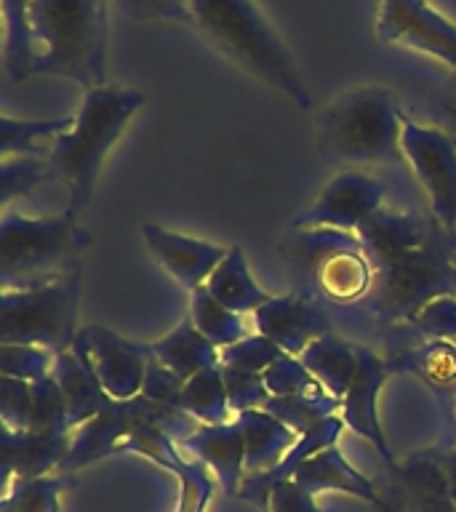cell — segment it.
Returning <instances> with one entry per match:
<instances>
[{"label":"cell","mask_w":456,"mask_h":512,"mask_svg":"<svg viewBox=\"0 0 456 512\" xmlns=\"http://www.w3.org/2000/svg\"><path fill=\"white\" fill-rule=\"evenodd\" d=\"M192 24L240 70L262 80L299 110H310L312 94L254 0H192Z\"/></svg>","instance_id":"obj_1"},{"label":"cell","mask_w":456,"mask_h":512,"mask_svg":"<svg viewBox=\"0 0 456 512\" xmlns=\"http://www.w3.org/2000/svg\"><path fill=\"white\" fill-rule=\"evenodd\" d=\"M144 99L147 96L136 88L110 86V83L91 88L75 112L72 128L51 142L48 166L54 182H62L70 192L67 214L78 216L80 211H86L94 198V187L99 182L107 152L115 147L131 118L142 110Z\"/></svg>","instance_id":"obj_2"},{"label":"cell","mask_w":456,"mask_h":512,"mask_svg":"<svg viewBox=\"0 0 456 512\" xmlns=\"http://www.w3.org/2000/svg\"><path fill=\"white\" fill-rule=\"evenodd\" d=\"M32 75L107 83V0H32Z\"/></svg>","instance_id":"obj_3"},{"label":"cell","mask_w":456,"mask_h":512,"mask_svg":"<svg viewBox=\"0 0 456 512\" xmlns=\"http://www.w3.org/2000/svg\"><path fill=\"white\" fill-rule=\"evenodd\" d=\"M403 107L384 86L352 88L318 120V150L339 163H392L403 158Z\"/></svg>","instance_id":"obj_4"},{"label":"cell","mask_w":456,"mask_h":512,"mask_svg":"<svg viewBox=\"0 0 456 512\" xmlns=\"http://www.w3.org/2000/svg\"><path fill=\"white\" fill-rule=\"evenodd\" d=\"M88 246V232L78 216L3 214L0 222V283L3 291L30 288L72 272L80 251Z\"/></svg>","instance_id":"obj_5"},{"label":"cell","mask_w":456,"mask_h":512,"mask_svg":"<svg viewBox=\"0 0 456 512\" xmlns=\"http://www.w3.org/2000/svg\"><path fill=\"white\" fill-rule=\"evenodd\" d=\"M368 312L382 323H411L424 304L456 294L454 235L438 230L424 246L374 264Z\"/></svg>","instance_id":"obj_6"},{"label":"cell","mask_w":456,"mask_h":512,"mask_svg":"<svg viewBox=\"0 0 456 512\" xmlns=\"http://www.w3.org/2000/svg\"><path fill=\"white\" fill-rule=\"evenodd\" d=\"M80 267L40 286L14 288L0 296V344H35L54 355L75 342Z\"/></svg>","instance_id":"obj_7"},{"label":"cell","mask_w":456,"mask_h":512,"mask_svg":"<svg viewBox=\"0 0 456 512\" xmlns=\"http://www.w3.org/2000/svg\"><path fill=\"white\" fill-rule=\"evenodd\" d=\"M288 256L299 262V270L310 272L315 294L331 302L350 304L366 299L374 286V262L368 259L358 232L342 230H296Z\"/></svg>","instance_id":"obj_8"},{"label":"cell","mask_w":456,"mask_h":512,"mask_svg":"<svg viewBox=\"0 0 456 512\" xmlns=\"http://www.w3.org/2000/svg\"><path fill=\"white\" fill-rule=\"evenodd\" d=\"M403 158L411 166L422 190L430 198L435 222L454 235L456 230V139L446 131L422 126L408 120L403 123Z\"/></svg>","instance_id":"obj_9"},{"label":"cell","mask_w":456,"mask_h":512,"mask_svg":"<svg viewBox=\"0 0 456 512\" xmlns=\"http://www.w3.org/2000/svg\"><path fill=\"white\" fill-rule=\"evenodd\" d=\"M387 184L374 174L344 168L326 184L320 198L307 211L296 216L291 227L294 230H342L358 232L363 224L384 208Z\"/></svg>","instance_id":"obj_10"},{"label":"cell","mask_w":456,"mask_h":512,"mask_svg":"<svg viewBox=\"0 0 456 512\" xmlns=\"http://www.w3.org/2000/svg\"><path fill=\"white\" fill-rule=\"evenodd\" d=\"M376 35L456 70V24L427 0H382Z\"/></svg>","instance_id":"obj_11"},{"label":"cell","mask_w":456,"mask_h":512,"mask_svg":"<svg viewBox=\"0 0 456 512\" xmlns=\"http://www.w3.org/2000/svg\"><path fill=\"white\" fill-rule=\"evenodd\" d=\"M72 344L86 352L110 398L131 400L142 395L144 376L152 360V344L128 342L104 326L80 328Z\"/></svg>","instance_id":"obj_12"},{"label":"cell","mask_w":456,"mask_h":512,"mask_svg":"<svg viewBox=\"0 0 456 512\" xmlns=\"http://www.w3.org/2000/svg\"><path fill=\"white\" fill-rule=\"evenodd\" d=\"M384 504L379 512H456V499L446 470L430 451L411 454L390 470Z\"/></svg>","instance_id":"obj_13"},{"label":"cell","mask_w":456,"mask_h":512,"mask_svg":"<svg viewBox=\"0 0 456 512\" xmlns=\"http://www.w3.org/2000/svg\"><path fill=\"white\" fill-rule=\"evenodd\" d=\"M256 334L267 336L286 355H302L315 339L331 334L328 312L307 294L272 296L251 315Z\"/></svg>","instance_id":"obj_14"},{"label":"cell","mask_w":456,"mask_h":512,"mask_svg":"<svg viewBox=\"0 0 456 512\" xmlns=\"http://www.w3.org/2000/svg\"><path fill=\"white\" fill-rule=\"evenodd\" d=\"M387 371H390V366H387V360L382 355H376L371 347H360L358 344V371H355L350 390L344 392L339 414H342L344 424L352 432H358L360 438H366L376 448V454L387 462V467L395 470L398 462L392 456L390 443L384 438V427L379 422V408H376V400H379V392L384 387Z\"/></svg>","instance_id":"obj_15"},{"label":"cell","mask_w":456,"mask_h":512,"mask_svg":"<svg viewBox=\"0 0 456 512\" xmlns=\"http://www.w3.org/2000/svg\"><path fill=\"white\" fill-rule=\"evenodd\" d=\"M72 448V430L46 427V430H11L3 424V446H0V470L3 488L14 480H32L54 475L62 470L64 459Z\"/></svg>","instance_id":"obj_16"},{"label":"cell","mask_w":456,"mask_h":512,"mask_svg":"<svg viewBox=\"0 0 456 512\" xmlns=\"http://www.w3.org/2000/svg\"><path fill=\"white\" fill-rule=\"evenodd\" d=\"M142 235L147 248H150V254L155 256V262L171 278L179 280L187 291L206 286L211 272L227 256V248L208 243V240L187 238V235L166 230L160 224H144Z\"/></svg>","instance_id":"obj_17"},{"label":"cell","mask_w":456,"mask_h":512,"mask_svg":"<svg viewBox=\"0 0 456 512\" xmlns=\"http://www.w3.org/2000/svg\"><path fill=\"white\" fill-rule=\"evenodd\" d=\"M179 446L198 456V462L214 472L224 494L238 496L246 478V435L238 416L224 424H200L198 430L179 440Z\"/></svg>","instance_id":"obj_18"},{"label":"cell","mask_w":456,"mask_h":512,"mask_svg":"<svg viewBox=\"0 0 456 512\" xmlns=\"http://www.w3.org/2000/svg\"><path fill=\"white\" fill-rule=\"evenodd\" d=\"M344 427H347V424H344L342 414H334L326 416L323 422H318L307 432H302L299 440H296V446L288 451L283 462L275 464V467L267 472H248L246 478H243V486H240L238 491V499L267 510V507H270L272 488L278 486V483H283V480L294 478V472L299 470V464H302L304 459H310L312 454H318L323 448L336 446V440H339Z\"/></svg>","instance_id":"obj_19"},{"label":"cell","mask_w":456,"mask_h":512,"mask_svg":"<svg viewBox=\"0 0 456 512\" xmlns=\"http://www.w3.org/2000/svg\"><path fill=\"white\" fill-rule=\"evenodd\" d=\"M54 376L62 384L64 400H67V424H70V430H78L86 422H91L99 411H104L115 400L102 387L86 352L75 347V344L67 352L56 355Z\"/></svg>","instance_id":"obj_20"},{"label":"cell","mask_w":456,"mask_h":512,"mask_svg":"<svg viewBox=\"0 0 456 512\" xmlns=\"http://www.w3.org/2000/svg\"><path fill=\"white\" fill-rule=\"evenodd\" d=\"M443 230L438 222L430 224L416 211H390L382 208L379 214L371 216L358 230V238L363 240L368 259L374 264L398 256L403 251H411L416 246H424L427 240Z\"/></svg>","instance_id":"obj_21"},{"label":"cell","mask_w":456,"mask_h":512,"mask_svg":"<svg viewBox=\"0 0 456 512\" xmlns=\"http://www.w3.org/2000/svg\"><path fill=\"white\" fill-rule=\"evenodd\" d=\"M291 480H296L299 486H304L315 496L320 491H342V494H350L355 499L374 504L376 510H382L384 504L382 494L376 491L374 483L363 472L355 470V464L342 454L339 446H328L318 454H312L310 459H304Z\"/></svg>","instance_id":"obj_22"},{"label":"cell","mask_w":456,"mask_h":512,"mask_svg":"<svg viewBox=\"0 0 456 512\" xmlns=\"http://www.w3.org/2000/svg\"><path fill=\"white\" fill-rule=\"evenodd\" d=\"M238 422L246 435V475L248 472H267L286 459V454L296 446L299 432L291 430L278 416L254 408L238 414Z\"/></svg>","instance_id":"obj_23"},{"label":"cell","mask_w":456,"mask_h":512,"mask_svg":"<svg viewBox=\"0 0 456 512\" xmlns=\"http://www.w3.org/2000/svg\"><path fill=\"white\" fill-rule=\"evenodd\" d=\"M152 355L163 363L166 368H171L179 379H192L195 374H200L203 368H211L219 360V347L214 342H208L206 336L200 334L198 326L192 323V318H187L179 323V326L166 334L158 342H152Z\"/></svg>","instance_id":"obj_24"},{"label":"cell","mask_w":456,"mask_h":512,"mask_svg":"<svg viewBox=\"0 0 456 512\" xmlns=\"http://www.w3.org/2000/svg\"><path fill=\"white\" fill-rule=\"evenodd\" d=\"M206 288L214 294V299L230 307V310L240 312V315H254L262 304H267L272 299L267 291H264L254 278H251V270H248L246 254L243 248H227V256H224L219 267L211 272V278L206 280Z\"/></svg>","instance_id":"obj_25"},{"label":"cell","mask_w":456,"mask_h":512,"mask_svg":"<svg viewBox=\"0 0 456 512\" xmlns=\"http://www.w3.org/2000/svg\"><path fill=\"white\" fill-rule=\"evenodd\" d=\"M299 360L310 368L312 376L326 387V392L342 400L355 379V371H358V344L347 342L331 331V334L315 339L299 355Z\"/></svg>","instance_id":"obj_26"},{"label":"cell","mask_w":456,"mask_h":512,"mask_svg":"<svg viewBox=\"0 0 456 512\" xmlns=\"http://www.w3.org/2000/svg\"><path fill=\"white\" fill-rule=\"evenodd\" d=\"M182 411L190 414L198 424H224L232 422L235 414L230 408V398H227V387H224L222 363H216L211 368H203L200 374L184 382L182 392Z\"/></svg>","instance_id":"obj_27"},{"label":"cell","mask_w":456,"mask_h":512,"mask_svg":"<svg viewBox=\"0 0 456 512\" xmlns=\"http://www.w3.org/2000/svg\"><path fill=\"white\" fill-rule=\"evenodd\" d=\"M390 363L406 366L411 374H416L438 398H456V344L454 342H427L419 350H411L406 355H398Z\"/></svg>","instance_id":"obj_28"},{"label":"cell","mask_w":456,"mask_h":512,"mask_svg":"<svg viewBox=\"0 0 456 512\" xmlns=\"http://www.w3.org/2000/svg\"><path fill=\"white\" fill-rule=\"evenodd\" d=\"M190 296V318L208 342H214L219 350H224V347L246 339V323H243L240 312L224 307L206 286L190 291Z\"/></svg>","instance_id":"obj_29"},{"label":"cell","mask_w":456,"mask_h":512,"mask_svg":"<svg viewBox=\"0 0 456 512\" xmlns=\"http://www.w3.org/2000/svg\"><path fill=\"white\" fill-rule=\"evenodd\" d=\"M75 115H62V118L48 120H16L8 112L0 118V155L3 158H16V155H40L38 144L43 139H56L72 128Z\"/></svg>","instance_id":"obj_30"},{"label":"cell","mask_w":456,"mask_h":512,"mask_svg":"<svg viewBox=\"0 0 456 512\" xmlns=\"http://www.w3.org/2000/svg\"><path fill=\"white\" fill-rule=\"evenodd\" d=\"M30 6L32 0H3V19H6L3 59H6L8 78L14 80H22L27 75H32L35 46H32L30 30Z\"/></svg>","instance_id":"obj_31"},{"label":"cell","mask_w":456,"mask_h":512,"mask_svg":"<svg viewBox=\"0 0 456 512\" xmlns=\"http://www.w3.org/2000/svg\"><path fill=\"white\" fill-rule=\"evenodd\" d=\"M70 486L67 472H54L43 478L14 480L3 494L0 512H59L62 494Z\"/></svg>","instance_id":"obj_32"},{"label":"cell","mask_w":456,"mask_h":512,"mask_svg":"<svg viewBox=\"0 0 456 512\" xmlns=\"http://www.w3.org/2000/svg\"><path fill=\"white\" fill-rule=\"evenodd\" d=\"M342 408V400L334 398L331 392H323V395H291V398H270L264 403V411H270L286 422L291 430H296L299 435L307 432L310 427H315L318 422H323L326 416L339 414Z\"/></svg>","instance_id":"obj_33"},{"label":"cell","mask_w":456,"mask_h":512,"mask_svg":"<svg viewBox=\"0 0 456 512\" xmlns=\"http://www.w3.org/2000/svg\"><path fill=\"white\" fill-rule=\"evenodd\" d=\"M43 182H54L48 155H16V158H3V171H0V206L8 208L11 200L27 198L38 190Z\"/></svg>","instance_id":"obj_34"},{"label":"cell","mask_w":456,"mask_h":512,"mask_svg":"<svg viewBox=\"0 0 456 512\" xmlns=\"http://www.w3.org/2000/svg\"><path fill=\"white\" fill-rule=\"evenodd\" d=\"M56 355L46 347L35 344H0V376L22 379V382H40L54 374Z\"/></svg>","instance_id":"obj_35"},{"label":"cell","mask_w":456,"mask_h":512,"mask_svg":"<svg viewBox=\"0 0 456 512\" xmlns=\"http://www.w3.org/2000/svg\"><path fill=\"white\" fill-rule=\"evenodd\" d=\"M264 384L272 398H291V395H323L326 387L312 376L296 355H283L264 371Z\"/></svg>","instance_id":"obj_36"},{"label":"cell","mask_w":456,"mask_h":512,"mask_svg":"<svg viewBox=\"0 0 456 512\" xmlns=\"http://www.w3.org/2000/svg\"><path fill=\"white\" fill-rule=\"evenodd\" d=\"M283 355H286V352L280 350L278 344L270 342V339L262 334H248L246 339H240V342L219 350L222 366L243 368V371H254V374H264V371H267L275 360L283 358Z\"/></svg>","instance_id":"obj_37"},{"label":"cell","mask_w":456,"mask_h":512,"mask_svg":"<svg viewBox=\"0 0 456 512\" xmlns=\"http://www.w3.org/2000/svg\"><path fill=\"white\" fill-rule=\"evenodd\" d=\"M46 427H67L70 430L67 400H64L62 384L54 374L32 384V416L27 430H46Z\"/></svg>","instance_id":"obj_38"},{"label":"cell","mask_w":456,"mask_h":512,"mask_svg":"<svg viewBox=\"0 0 456 512\" xmlns=\"http://www.w3.org/2000/svg\"><path fill=\"white\" fill-rule=\"evenodd\" d=\"M224 387H227V398H230L232 414L238 416L243 411H254V408H264V403L272 398L267 384H264L262 374L254 371H243V368L222 366Z\"/></svg>","instance_id":"obj_39"},{"label":"cell","mask_w":456,"mask_h":512,"mask_svg":"<svg viewBox=\"0 0 456 512\" xmlns=\"http://www.w3.org/2000/svg\"><path fill=\"white\" fill-rule=\"evenodd\" d=\"M411 326L432 342H456V294L438 296L424 304Z\"/></svg>","instance_id":"obj_40"},{"label":"cell","mask_w":456,"mask_h":512,"mask_svg":"<svg viewBox=\"0 0 456 512\" xmlns=\"http://www.w3.org/2000/svg\"><path fill=\"white\" fill-rule=\"evenodd\" d=\"M32 416V384L0 376V419L11 430H27Z\"/></svg>","instance_id":"obj_41"},{"label":"cell","mask_w":456,"mask_h":512,"mask_svg":"<svg viewBox=\"0 0 456 512\" xmlns=\"http://www.w3.org/2000/svg\"><path fill=\"white\" fill-rule=\"evenodd\" d=\"M182 392L184 379H179L171 368L163 366V363L152 355L150 366H147V376H144V398L155 400V403H163V406H179V403H182Z\"/></svg>","instance_id":"obj_42"},{"label":"cell","mask_w":456,"mask_h":512,"mask_svg":"<svg viewBox=\"0 0 456 512\" xmlns=\"http://www.w3.org/2000/svg\"><path fill=\"white\" fill-rule=\"evenodd\" d=\"M203 467H206V464L184 462L182 456H179L176 462L168 464V470H174L184 483L182 512H200V510H203V504H206L208 494H211V488H214V480L208 478Z\"/></svg>","instance_id":"obj_43"},{"label":"cell","mask_w":456,"mask_h":512,"mask_svg":"<svg viewBox=\"0 0 456 512\" xmlns=\"http://www.w3.org/2000/svg\"><path fill=\"white\" fill-rule=\"evenodd\" d=\"M192 0H120V11L134 19H171L192 24Z\"/></svg>","instance_id":"obj_44"},{"label":"cell","mask_w":456,"mask_h":512,"mask_svg":"<svg viewBox=\"0 0 456 512\" xmlns=\"http://www.w3.org/2000/svg\"><path fill=\"white\" fill-rule=\"evenodd\" d=\"M267 512H326L320 510L318 499L312 491L299 486L296 480H283L278 486L272 488L270 494V507Z\"/></svg>","instance_id":"obj_45"},{"label":"cell","mask_w":456,"mask_h":512,"mask_svg":"<svg viewBox=\"0 0 456 512\" xmlns=\"http://www.w3.org/2000/svg\"><path fill=\"white\" fill-rule=\"evenodd\" d=\"M435 459L440 462V467L446 470V478H448V486H451V494L456 499V443H446V446H435V448H427Z\"/></svg>","instance_id":"obj_46"},{"label":"cell","mask_w":456,"mask_h":512,"mask_svg":"<svg viewBox=\"0 0 456 512\" xmlns=\"http://www.w3.org/2000/svg\"><path fill=\"white\" fill-rule=\"evenodd\" d=\"M446 112H448V118L454 120L456 123V91L451 96H448V102H446Z\"/></svg>","instance_id":"obj_47"},{"label":"cell","mask_w":456,"mask_h":512,"mask_svg":"<svg viewBox=\"0 0 456 512\" xmlns=\"http://www.w3.org/2000/svg\"><path fill=\"white\" fill-rule=\"evenodd\" d=\"M448 406H451V422H454V427H456V398L451 400V403H448Z\"/></svg>","instance_id":"obj_48"},{"label":"cell","mask_w":456,"mask_h":512,"mask_svg":"<svg viewBox=\"0 0 456 512\" xmlns=\"http://www.w3.org/2000/svg\"><path fill=\"white\" fill-rule=\"evenodd\" d=\"M454 344H456V342H454Z\"/></svg>","instance_id":"obj_49"}]
</instances>
